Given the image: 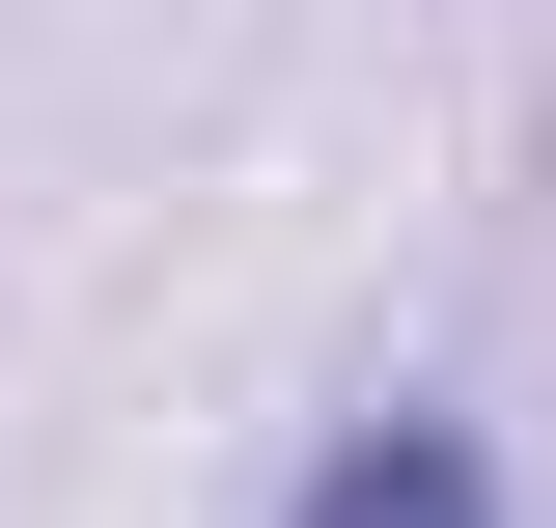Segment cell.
<instances>
[{
  "mask_svg": "<svg viewBox=\"0 0 556 528\" xmlns=\"http://www.w3.org/2000/svg\"><path fill=\"white\" fill-rule=\"evenodd\" d=\"M278 528H501V445H473V417H362Z\"/></svg>",
  "mask_w": 556,
  "mask_h": 528,
  "instance_id": "cell-1",
  "label": "cell"
}]
</instances>
